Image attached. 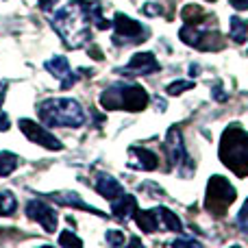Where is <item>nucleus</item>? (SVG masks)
I'll return each mask as SVG.
<instances>
[{
  "instance_id": "28",
  "label": "nucleus",
  "mask_w": 248,
  "mask_h": 248,
  "mask_svg": "<svg viewBox=\"0 0 248 248\" xmlns=\"http://www.w3.org/2000/svg\"><path fill=\"white\" fill-rule=\"evenodd\" d=\"M57 2H59V0H39V7H42L44 11H50Z\"/></svg>"
},
{
  "instance_id": "21",
  "label": "nucleus",
  "mask_w": 248,
  "mask_h": 248,
  "mask_svg": "<svg viewBox=\"0 0 248 248\" xmlns=\"http://www.w3.org/2000/svg\"><path fill=\"white\" fill-rule=\"evenodd\" d=\"M17 155H13V153H7V150H2L0 153V176H9L13 170L17 168Z\"/></svg>"
},
{
  "instance_id": "19",
  "label": "nucleus",
  "mask_w": 248,
  "mask_h": 248,
  "mask_svg": "<svg viewBox=\"0 0 248 248\" xmlns=\"http://www.w3.org/2000/svg\"><path fill=\"white\" fill-rule=\"evenodd\" d=\"M248 37V22L242 20V17L233 16L231 17V39L237 44H244Z\"/></svg>"
},
{
  "instance_id": "22",
  "label": "nucleus",
  "mask_w": 248,
  "mask_h": 248,
  "mask_svg": "<svg viewBox=\"0 0 248 248\" xmlns=\"http://www.w3.org/2000/svg\"><path fill=\"white\" fill-rule=\"evenodd\" d=\"M17 209V201L11 192H0V216H13Z\"/></svg>"
},
{
  "instance_id": "15",
  "label": "nucleus",
  "mask_w": 248,
  "mask_h": 248,
  "mask_svg": "<svg viewBox=\"0 0 248 248\" xmlns=\"http://www.w3.org/2000/svg\"><path fill=\"white\" fill-rule=\"evenodd\" d=\"M96 192H98L103 198H107V201H113V198H118V196L124 194L120 181L113 179V176H109V174L96 176Z\"/></svg>"
},
{
  "instance_id": "2",
  "label": "nucleus",
  "mask_w": 248,
  "mask_h": 248,
  "mask_svg": "<svg viewBox=\"0 0 248 248\" xmlns=\"http://www.w3.org/2000/svg\"><path fill=\"white\" fill-rule=\"evenodd\" d=\"M220 159L237 176H248V133L237 124H231L222 133Z\"/></svg>"
},
{
  "instance_id": "25",
  "label": "nucleus",
  "mask_w": 248,
  "mask_h": 248,
  "mask_svg": "<svg viewBox=\"0 0 248 248\" xmlns=\"http://www.w3.org/2000/svg\"><path fill=\"white\" fill-rule=\"evenodd\" d=\"M237 227H240L244 233H248V198H246L244 205H242L240 214H237Z\"/></svg>"
},
{
  "instance_id": "14",
  "label": "nucleus",
  "mask_w": 248,
  "mask_h": 248,
  "mask_svg": "<svg viewBox=\"0 0 248 248\" xmlns=\"http://www.w3.org/2000/svg\"><path fill=\"white\" fill-rule=\"evenodd\" d=\"M50 198L55 202H59V205H65V207H74V209L90 211V214H94V216H107V214H103V211H98L96 207L87 205V202L74 192H55V194H50Z\"/></svg>"
},
{
  "instance_id": "3",
  "label": "nucleus",
  "mask_w": 248,
  "mask_h": 248,
  "mask_svg": "<svg viewBox=\"0 0 248 248\" xmlns=\"http://www.w3.org/2000/svg\"><path fill=\"white\" fill-rule=\"evenodd\" d=\"M44 126H68L77 128L85 124V111L72 98H48L37 109Z\"/></svg>"
},
{
  "instance_id": "27",
  "label": "nucleus",
  "mask_w": 248,
  "mask_h": 248,
  "mask_svg": "<svg viewBox=\"0 0 248 248\" xmlns=\"http://www.w3.org/2000/svg\"><path fill=\"white\" fill-rule=\"evenodd\" d=\"M153 4H155V2H148L144 9H141V11H144L146 16H159V13H161V9H159V7H153Z\"/></svg>"
},
{
  "instance_id": "33",
  "label": "nucleus",
  "mask_w": 248,
  "mask_h": 248,
  "mask_svg": "<svg viewBox=\"0 0 248 248\" xmlns=\"http://www.w3.org/2000/svg\"><path fill=\"white\" fill-rule=\"evenodd\" d=\"M4 90H7V83H0V105L4 100Z\"/></svg>"
},
{
  "instance_id": "17",
  "label": "nucleus",
  "mask_w": 248,
  "mask_h": 248,
  "mask_svg": "<svg viewBox=\"0 0 248 248\" xmlns=\"http://www.w3.org/2000/svg\"><path fill=\"white\" fill-rule=\"evenodd\" d=\"M135 222L144 233H155L161 224H159L157 209L155 211H135Z\"/></svg>"
},
{
  "instance_id": "24",
  "label": "nucleus",
  "mask_w": 248,
  "mask_h": 248,
  "mask_svg": "<svg viewBox=\"0 0 248 248\" xmlns=\"http://www.w3.org/2000/svg\"><path fill=\"white\" fill-rule=\"evenodd\" d=\"M59 244L61 246H83V242L78 240L74 233H70V231H63L59 235Z\"/></svg>"
},
{
  "instance_id": "32",
  "label": "nucleus",
  "mask_w": 248,
  "mask_h": 248,
  "mask_svg": "<svg viewBox=\"0 0 248 248\" xmlns=\"http://www.w3.org/2000/svg\"><path fill=\"white\" fill-rule=\"evenodd\" d=\"M90 55L94 57V59H103V52H100L98 48H90Z\"/></svg>"
},
{
  "instance_id": "26",
  "label": "nucleus",
  "mask_w": 248,
  "mask_h": 248,
  "mask_svg": "<svg viewBox=\"0 0 248 248\" xmlns=\"http://www.w3.org/2000/svg\"><path fill=\"white\" fill-rule=\"evenodd\" d=\"M107 242H109V244H113V246L124 244V235H122V231H116V229L107 231Z\"/></svg>"
},
{
  "instance_id": "6",
  "label": "nucleus",
  "mask_w": 248,
  "mask_h": 248,
  "mask_svg": "<svg viewBox=\"0 0 248 248\" xmlns=\"http://www.w3.org/2000/svg\"><path fill=\"white\" fill-rule=\"evenodd\" d=\"M179 35H181V39H183V44L198 48V50L214 52V50L224 48L222 35H220L218 31H205V33H202V31L198 29V24H185Z\"/></svg>"
},
{
  "instance_id": "11",
  "label": "nucleus",
  "mask_w": 248,
  "mask_h": 248,
  "mask_svg": "<svg viewBox=\"0 0 248 248\" xmlns=\"http://www.w3.org/2000/svg\"><path fill=\"white\" fill-rule=\"evenodd\" d=\"M44 68H46L55 78H59V81H61V87H63V90H68V87L72 85L74 81H77V74H72L68 59H65V57H61V55H59V57H52V59H48L46 63H44Z\"/></svg>"
},
{
  "instance_id": "20",
  "label": "nucleus",
  "mask_w": 248,
  "mask_h": 248,
  "mask_svg": "<svg viewBox=\"0 0 248 248\" xmlns=\"http://www.w3.org/2000/svg\"><path fill=\"white\" fill-rule=\"evenodd\" d=\"M183 20H185V24H198V22H202L205 20V9L202 7H198V4H187V7L183 9Z\"/></svg>"
},
{
  "instance_id": "18",
  "label": "nucleus",
  "mask_w": 248,
  "mask_h": 248,
  "mask_svg": "<svg viewBox=\"0 0 248 248\" xmlns=\"http://www.w3.org/2000/svg\"><path fill=\"white\" fill-rule=\"evenodd\" d=\"M157 216H159V224H161L163 229H168V231L179 233L181 229H183V224H181V220L176 218L174 211L166 209V207H159V209H157Z\"/></svg>"
},
{
  "instance_id": "5",
  "label": "nucleus",
  "mask_w": 248,
  "mask_h": 248,
  "mask_svg": "<svg viewBox=\"0 0 248 248\" xmlns=\"http://www.w3.org/2000/svg\"><path fill=\"white\" fill-rule=\"evenodd\" d=\"M235 187L224 176H211L205 192V209L214 216H224L233 201H235Z\"/></svg>"
},
{
  "instance_id": "7",
  "label": "nucleus",
  "mask_w": 248,
  "mask_h": 248,
  "mask_svg": "<svg viewBox=\"0 0 248 248\" xmlns=\"http://www.w3.org/2000/svg\"><path fill=\"white\" fill-rule=\"evenodd\" d=\"M113 29H116V35H113V42L116 44H128V42H144L146 37V29L140 24V22L131 20L128 16H124V13H116V17H113Z\"/></svg>"
},
{
  "instance_id": "31",
  "label": "nucleus",
  "mask_w": 248,
  "mask_h": 248,
  "mask_svg": "<svg viewBox=\"0 0 248 248\" xmlns=\"http://www.w3.org/2000/svg\"><path fill=\"white\" fill-rule=\"evenodd\" d=\"M174 244H176V246H187V244H189V246H201L198 242H194V240H176Z\"/></svg>"
},
{
  "instance_id": "12",
  "label": "nucleus",
  "mask_w": 248,
  "mask_h": 248,
  "mask_svg": "<svg viewBox=\"0 0 248 248\" xmlns=\"http://www.w3.org/2000/svg\"><path fill=\"white\" fill-rule=\"evenodd\" d=\"M168 159H170L172 166H181V163H189V157L185 153V146H183V135H181L179 128H170L168 131Z\"/></svg>"
},
{
  "instance_id": "13",
  "label": "nucleus",
  "mask_w": 248,
  "mask_h": 248,
  "mask_svg": "<svg viewBox=\"0 0 248 248\" xmlns=\"http://www.w3.org/2000/svg\"><path fill=\"white\" fill-rule=\"evenodd\" d=\"M128 157H131L128 166L137 168V170L150 172V170H155V168L159 166L157 155H155L153 150H148V148H141V146H131V148H128Z\"/></svg>"
},
{
  "instance_id": "1",
  "label": "nucleus",
  "mask_w": 248,
  "mask_h": 248,
  "mask_svg": "<svg viewBox=\"0 0 248 248\" xmlns=\"http://www.w3.org/2000/svg\"><path fill=\"white\" fill-rule=\"evenodd\" d=\"M90 22V2L87 0H72L55 16L52 26L70 48H81L92 37Z\"/></svg>"
},
{
  "instance_id": "10",
  "label": "nucleus",
  "mask_w": 248,
  "mask_h": 248,
  "mask_svg": "<svg viewBox=\"0 0 248 248\" xmlns=\"http://www.w3.org/2000/svg\"><path fill=\"white\" fill-rule=\"evenodd\" d=\"M157 70H159V61L155 59L153 52H137V55L131 57L126 68H122V72L141 77V74H150V72H157Z\"/></svg>"
},
{
  "instance_id": "23",
  "label": "nucleus",
  "mask_w": 248,
  "mask_h": 248,
  "mask_svg": "<svg viewBox=\"0 0 248 248\" xmlns=\"http://www.w3.org/2000/svg\"><path fill=\"white\" fill-rule=\"evenodd\" d=\"M194 87V83L192 81H174V83H170L168 85V94L170 96H179V94H183V92H187V90H192Z\"/></svg>"
},
{
  "instance_id": "34",
  "label": "nucleus",
  "mask_w": 248,
  "mask_h": 248,
  "mask_svg": "<svg viewBox=\"0 0 248 248\" xmlns=\"http://www.w3.org/2000/svg\"><path fill=\"white\" fill-rule=\"evenodd\" d=\"M207 2H216V0H207Z\"/></svg>"
},
{
  "instance_id": "4",
  "label": "nucleus",
  "mask_w": 248,
  "mask_h": 248,
  "mask_svg": "<svg viewBox=\"0 0 248 248\" xmlns=\"http://www.w3.org/2000/svg\"><path fill=\"white\" fill-rule=\"evenodd\" d=\"M100 105L105 109H124V111H141L148 105V94L140 85H113L100 94Z\"/></svg>"
},
{
  "instance_id": "30",
  "label": "nucleus",
  "mask_w": 248,
  "mask_h": 248,
  "mask_svg": "<svg viewBox=\"0 0 248 248\" xmlns=\"http://www.w3.org/2000/svg\"><path fill=\"white\" fill-rule=\"evenodd\" d=\"M229 2H231L235 9H240V11H246L248 9V0H229Z\"/></svg>"
},
{
  "instance_id": "16",
  "label": "nucleus",
  "mask_w": 248,
  "mask_h": 248,
  "mask_svg": "<svg viewBox=\"0 0 248 248\" xmlns=\"http://www.w3.org/2000/svg\"><path fill=\"white\" fill-rule=\"evenodd\" d=\"M111 211L118 220H128V218H135V211H137V201L135 196H128V194H122V196L113 198V205Z\"/></svg>"
},
{
  "instance_id": "8",
  "label": "nucleus",
  "mask_w": 248,
  "mask_h": 248,
  "mask_svg": "<svg viewBox=\"0 0 248 248\" xmlns=\"http://www.w3.org/2000/svg\"><path fill=\"white\" fill-rule=\"evenodd\" d=\"M20 131L24 133L26 137H29L33 144H37V146H44V148H48V150H61L63 148V144H61L59 140H57L52 133H48L46 128L42 126V124H37V122H33V120H26V118H22L20 120Z\"/></svg>"
},
{
  "instance_id": "9",
  "label": "nucleus",
  "mask_w": 248,
  "mask_h": 248,
  "mask_svg": "<svg viewBox=\"0 0 248 248\" xmlns=\"http://www.w3.org/2000/svg\"><path fill=\"white\" fill-rule=\"evenodd\" d=\"M26 214H29V218L35 220V222H37L46 233H55L57 231V220L59 218H57V211L52 209L48 202L31 201L29 205H26Z\"/></svg>"
},
{
  "instance_id": "29",
  "label": "nucleus",
  "mask_w": 248,
  "mask_h": 248,
  "mask_svg": "<svg viewBox=\"0 0 248 248\" xmlns=\"http://www.w3.org/2000/svg\"><path fill=\"white\" fill-rule=\"evenodd\" d=\"M0 131H9V116L0 111Z\"/></svg>"
}]
</instances>
